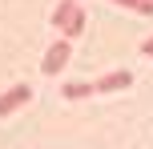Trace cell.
<instances>
[{
	"instance_id": "obj_6",
	"label": "cell",
	"mask_w": 153,
	"mask_h": 149,
	"mask_svg": "<svg viewBox=\"0 0 153 149\" xmlns=\"http://www.w3.org/2000/svg\"><path fill=\"white\" fill-rule=\"evenodd\" d=\"M117 4H129V8H141V12H149V0H117Z\"/></svg>"
},
{
	"instance_id": "obj_4",
	"label": "cell",
	"mask_w": 153,
	"mask_h": 149,
	"mask_svg": "<svg viewBox=\"0 0 153 149\" xmlns=\"http://www.w3.org/2000/svg\"><path fill=\"white\" fill-rule=\"evenodd\" d=\"M65 20H76V8H73V0H61V4H56V12H53V24L56 28H65Z\"/></svg>"
},
{
	"instance_id": "obj_2",
	"label": "cell",
	"mask_w": 153,
	"mask_h": 149,
	"mask_svg": "<svg viewBox=\"0 0 153 149\" xmlns=\"http://www.w3.org/2000/svg\"><path fill=\"white\" fill-rule=\"evenodd\" d=\"M125 85H133V73L129 69H117V73H109V77L97 81V93H117V89H125Z\"/></svg>"
},
{
	"instance_id": "obj_3",
	"label": "cell",
	"mask_w": 153,
	"mask_h": 149,
	"mask_svg": "<svg viewBox=\"0 0 153 149\" xmlns=\"http://www.w3.org/2000/svg\"><path fill=\"white\" fill-rule=\"evenodd\" d=\"M28 97H32V85H16L12 93H4V97H0V117H8V113H12L16 105H24Z\"/></svg>"
},
{
	"instance_id": "obj_5",
	"label": "cell",
	"mask_w": 153,
	"mask_h": 149,
	"mask_svg": "<svg viewBox=\"0 0 153 149\" xmlns=\"http://www.w3.org/2000/svg\"><path fill=\"white\" fill-rule=\"evenodd\" d=\"M89 93H97V85H89V81H76V85H65V97H89Z\"/></svg>"
},
{
	"instance_id": "obj_1",
	"label": "cell",
	"mask_w": 153,
	"mask_h": 149,
	"mask_svg": "<svg viewBox=\"0 0 153 149\" xmlns=\"http://www.w3.org/2000/svg\"><path fill=\"white\" fill-rule=\"evenodd\" d=\"M65 61H69V40H56V44L48 48V56H45V73L56 77V73L65 69Z\"/></svg>"
},
{
	"instance_id": "obj_7",
	"label": "cell",
	"mask_w": 153,
	"mask_h": 149,
	"mask_svg": "<svg viewBox=\"0 0 153 149\" xmlns=\"http://www.w3.org/2000/svg\"><path fill=\"white\" fill-rule=\"evenodd\" d=\"M145 53H149V56H153V36H149V40H145Z\"/></svg>"
}]
</instances>
